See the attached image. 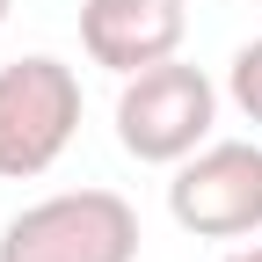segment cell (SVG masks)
<instances>
[{
    "mask_svg": "<svg viewBox=\"0 0 262 262\" xmlns=\"http://www.w3.org/2000/svg\"><path fill=\"white\" fill-rule=\"evenodd\" d=\"M139 255V211L117 189H66L8 219L0 262H131Z\"/></svg>",
    "mask_w": 262,
    "mask_h": 262,
    "instance_id": "obj_1",
    "label": "cell"
},
{
    "mask_svg": "<svg viewBox=\"0 0 262 262\" xmlns=\"http://www.w3.org/2000/svg\"><path fill=\"white\" fill-rule=\"evenodd\" d=\"M73 124H80V80H73V66H58V58H15V66H0V175L8 182L44 175L66 153Z\"/></svg>",
    "mask_w": 262,
    "mask_h": 262,
    "instance_id": "obj_2",
    "label": "cell"
},
{
    "mask_svg": "<svg viewBox=\"0 0 262 262\" xmlns=\"http://www.w3.org/2000/svg\"><path fill=\"white\" fill-rule=\"evenodd\" d=\"M211 110H219L211 80L196 73V66H182V58H160V66H146V73L124 80L117 139H124L131 160H182L211 131Z\"/></svg>",
    "mask_w": 262,
    "mask_h": 262,
    "instance_id": "obj_3",
    "label": "cell"
},
{
    "mask_svg": "<svg viewBox=\"0 0 262 262\" xmlns=\"http://www.w3.org/2000/svg\"><path fill=\"white\" fill-rule=\"evenodd\" d=\"M168 211L196 241H241L262 226V146L219 139L168 182Z\"/></svg>",
    "mask_w": 262,
    "mask_h": 262,
    "instance_id": "obj_4",
    "label": "cell"
},
{
    "mask_svg": "<svg viewBox=\"0 0 262 262\" xmlns=\"http://www.w3.org/2000/svg\"><path fill=\"white\" fill-rule=\"evenodd\" d=\"M80 44L110 73H146L182 44V0H80Z\"/></svg>",
    "mask_w": 262,
    "mask_h": 262,
    "instance_id": "obj_5",
    "label": "cell"
},
{
    "mask_svg": "<svg viewBox=\"0 0 262 262\" xmlns=\"http://www.w3.org/2000/svg\"><path fill=\"white\" fill-rule=\"evenodd\" d=\"M233 102H241V110L262 124V37L233 51Z\"/></svg>",
    "mask_w": 262,
    "mask_h": 262,
    "instance_id": "obj_6",
    "label": "cell"
},
{
    "mask_svg": "<svg viewBox=\"0 0 262 262\" xmlns=\"http://www.w3.org/2000/svg\"><path fill=\"white\" fill-rule=\"evenodd\" d=\"M226 262H262V248H241V255H226Z\"/></svg>",
    "mask_w": 262,
    "mask_h": 262,
    "instance_id": "obj_7",
    "label": "cell"
},
{
    "mask_svg": "<svg viewBox=\"0 0 262 262\" xmlns=\"http://www.w3.org/2000/svg\"><path fill=\"white\" fill-rule=\"evenodd\" d=\"M0 22H8V0H0Z\"/></svg>",
    "mask_w": 262,
    "mask_h": 262,
    "instance_id": "obj_8",
    "label": "cell"
}]
</instances>
